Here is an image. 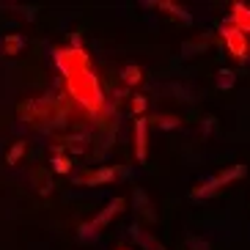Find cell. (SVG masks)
<instances>
[{
	"mask_svg": "<svg viewBox=\"0 0 250 250\" xmlns=\"http://www.w3.org/2000/svg\"><path fill=\"white\" fill-rule=\"evenodd\" d=\"M50 165L55 170H58V173H69V170H72V160H69L66 154H63V148H55V154H52V160H50Z\"/></svg>",
	"mask_w": 250,
	"mask_h": 250,
	"instance_id": "cell-12",
	"label": "cell"
},
{
	"mask_svg": "<svg viewBox=\"0 0 250 250\" xmlns=\"http://www.w3.org/2000/svg\"><path fill=\"white\" fill-rule=\"evenodd\" d=\"M44 173H47L44 168L33 170V182H39V192H42V195H50V192H52V182H42V179H44Z\"/></svg>",
	"mask_w": 250,
	"mask_h": 250,
	"instance_id": "cell-15",
	"label": "cell"
},
{
	"mask_svg": "<svg viewBox=\"0 0 250 250\" xmlns=\"http://www.w3.org/2000/svg\"><path fill=\"white\" fill-rule=\"evenodd\" d=\"M151 121H154L157 129H179V126H182V121H179L176 116H154Z\"/></svg>",
	"mask_w": 250,
	"mask_h": 250,
	"instance_id": "cell-13",
	"label": "cell"
},
{
	"mask_svg": "<svg viewBox=\"0 0 250 250\" xmlns=\"http://www.w3.org/2000/svg\"><path fill=\"white\" fill-rule=\"evenodd\" d=\"M146 6L151 8H160V11H165V14H170L173 20H179V22L184 25H192V14L187 11L184 6H179V3H173V0H154V3H146Z\"/></svg>",
	"mask_w": 250,
	"mask_h": 250,
	"instance_id": "cell-5",
	"label": "cell"
},
{
	"mask_svg": "<svg viewBox=\"0 0 250 250\" xmlns=\"http://www.w3.org/2000/svg\"><path fill=\"white\" fill-rule=\"evenodd\" d=\"M66 85H69V94H72L88 113H102L104 110V94H102V88H99L96 72L88 66V58H85V55H80V61L74 63L72 74L66 77Z\"/></svg>",
	"mask_w": 250,
	"mask_h": 250,
	"instance_id": "cell-1",
	"label": "cell"
},
{
	"mask_svg": "<svg viewBox=\"0 0 250 250\" xmlns=\"http://www.w3.org/2000/svg\"><path fill=\"white\" fill-rule=\"evenodd\" d=\"M129 234H132V239H135V242H138V245H143L146 250H165V248H162V245L154 239V236H148L146 231H140V226H132V228H129Z\"/></svg>",
	"mask_w": 250,
	"mask_h": 250,
	"instance_id": "cell-10",
	"label": "cell"
},
{
	"mask_svg": "<svg viewBox=\"0 0 250 250\" xmlns=\"http://www.w3.org/2000/svg\"><path fill=\"white\" fill-rule=\"evenodd\" d=\"M220 36H223V42H226L228 52H231L239 63H245V61H248V47H250L248 36H245L242 30H236L234 25H228V22L220 28Z\"/></svg>",
	"mask_w": 250,
	"mask_h": 250,
	"instance_id": "cell-4",
	"label": "cell"
},
{
	"mask_svg": "<svg viewBox=\"0 0 250 250\" xmlns=\"http://www.w3.org/2000/svg\"><path fill=\"white\" fill-rule=\"evenodd\" d=\"M228 25H234L236 30H242L245 36H248V33H250V6H248V3H239V0H236Z\"/></svg>",
	"mask_w": 250,
	"mask_h": 250,
	"instance_id": "cell-7",
	"label": "cell"
},
{
	"mask_svg": "<svg viewBox=\"0 0 250 250\" xmlns=\"http://www.w3.org/2000/svg\"><path fill=\"white\" fill-rule=\"evenodd\" d=\"M25 44H28V39L22 36V33H8L6 39H3V55H8V58H17L20 52L25 50Z\"/></svg>",
	"mask_w": 250,
	"mask_h": 250,
	"instance_id": "cell-9",
	"label": "cell"
},
{
	"mask_svg": "<svg viewBox=\"0 0 250 250\" xmlns=\"http://www.w3.org/2000/svg\"><path fill=\"white\" fill-rule=\"evenodd\" d=\"M22 154H25V143L22 140H17L14 146H11V151H8V157H6L8 165H17V162L22 160Z\"/></svg>",
	"mask_w": 250,
	"mask_h": 250,
	"instance_id": "cell-16",
	"label": "cell"
},
{
	"mask_svg": "<svg viewBox=\"0 0 250 250\" xmlns=\"http://www.w3.org/2000/svg\"><path fill=\"white\" fill-rule=\"evenodd\" d=\"M190 250H209V242H204V239H195V236H192V239H190Z\"/></svg>",
	"mask_w": 250,
	"mask_h": 250,
	"instance_id": "cell-18",
	"label": "cell"
},
{
	"mask_svg": "<svg viewBox=\"0 0 250 250\" xmlns=\"http://www.w3.org/2000/svg\"><path fill=\"white\" fill-rule=\"evenodd\" d=\"M234 83H236L234 72H228V69H220V72H217V88H234Z\"/></svg>",
	"mask_w": 250,
	"mask_h": 250,
	"instance_id": "cell-14",
	"label": "cell"
},
{
	"mask_svg": "<svg viewBox=\"0 0 250 250\" xmlns=\"http://www.w3.org/2000/svg\"><path fill=\"white\" fill-rule=\"evenodd\" d=\"M124 206H126V201H124V198H113L110 204H107V206L102 209V212L96 214L94 220L83 223V226L77 228V234H80V239H85V242H88V239H96V234H99V228H104L107 223L113 220V217H116V214H121V212H124Z\"/></svg>",
	"mask_w": 250,
	"mask_h": 250,
	"instance_id": "cell-3",
	"label": "cell"
},
{
	"mask_svg": "<svg viewBox=\"0 0 250 250\" xmlns=\"http://www.w3.org/2000/svg\"><path fill=\"white\" fill-rule=\"evenodd\" d=\"M242 176H245V165H231V168L214 173L212 179L201 182L198 187L192 190V198H212L214 192H220L223 187H228L231 182H236V179H242Z\"/></svg>",
	"mask_w": 250,
	"mask_h": 250,
	"instance_id": "cell-2",
	"label": "cell"
},
{
	"mask_svg": "<svg viewBox=\"0 0 250 250\" xmlns=\"http://www.w3.org/2000/svg\"><path fill=\"white\" fill-rule=\"evenodd\" d=\"M148 154V118H138L135 121V157L143 162Z\"/></svg>",
	"mask_w": 250,
	"mask_h": 250,
	"instance_id": "cell-6",
	"label": "cell"
},
{
	"mask_svg": "<svg viewBox=\"0 0 250 250\" xmlns=\"http://www.w3.org/2000/svg\"><path fill=\"white\" fill-rule=\"evenodd\" d=\"M116 176H118V168H113V165H104V168L91 170V173L80 176L77 182H80V184H107V182H113Z\"/></svg>",
	"mask_w": 250,
	"mask_h": 250,
	"instance_id": "cell-8",
	"label": "cell"
},
{
	"mask_svg": "<svg viewBox=\"0 0 250 250\" xmlns=\"http://www.w3.org/2000/svg\"><path fill=\"white\" fill-rule=\"evenodd\" d=\"M121 80H124L126 88H135V85H140V80H143V69H140L138 63H129V66H124V72H121Z\"/></svg>",
	"mask_w": 250,
	"mask_h": 250,
	"instance_id": "cell-11",
	"label": "cell"
},
{
	"mask_svg": "<svg viewBox=\"0 0 250 250\" xmlns=\"http://www.w3.org/2000/svg\"><path fill=\"white\" fill-rule=\"evenodd\" d=\"M132 113L138 118H143V113H146V96H132Z\"/></svg>",
	"mask_w": 250,
	"mask_h": 250,
	"instance_id": "cell-17",
	"label": "cell"
}]
</instances>
